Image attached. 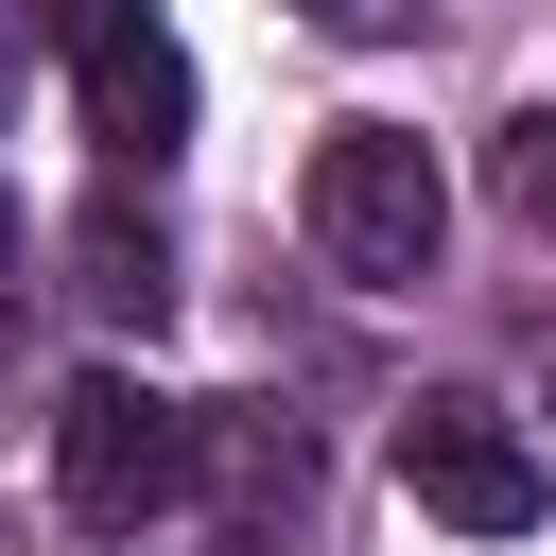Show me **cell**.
Segmentation results:
<instances>
[{"mask_svg": "<svg viewBox=\"0 0 556 556\" xmlns=\"http://www.w3.org/2000/svg\"><path fill=\"white\" fill-rule=\"evenodd\" d=\"M295 17H348V0H295Z\"/></svg>", "mask_w": 556, "mask_h": 556, "instance_id": "9", "label": "cell"}, {"mask_svg": "<svg viewBox=\"0 0 556 556\" xmlns=\"http://www.w3.org/2000/svg\"><path fill=\"white\" fill-rule=\"evenodd\" d=\"M70 295H87V313H139V330H156V313H174V243H156V226H139V208L104 191V208L70 226Z\"/></svg>", "mask_w": 556, "mask_h": 556, "instance_id": "5", "label": "cell"}, {"mask_svg": "<svg viewBox=\"0 0 556 556\" xmlns=\"http://www.w3.org/2000/svg\"><path fill=\"white\" fill-rule=\"evenodd\" d=\"M400 504H417V521H452V539H539V521H556V469L504 434V400L434 382V400L400 417Z\"/></svg>", "mask_w": 556, "mask_h": 556, "instance_id": "3", "label": "cell"}, {"mask_svg": "<svg viewBox=\"0 0 556 556\" xmlns=\"http://www.w3.org/2000/svg\"><path fill=\"white\" fill-rule=\"evenodd\" d=\"M295 226H313L330 278L400 295V278H434V243H452V174H434L417 122H330L313 174H295Z\"/></svg>", "mask_w": 556, "mask_h": 556, "instance_id": "1", "label": "cell"}, {"mask_svg": "<svg viewBox=\"0 0 556 556\" xmlns=\"http://www.w3.org/2000/svg\"><path fill=\"white\" fill-rule=\"evenodd\" d=\"M52 486H70V521H156V504H191V417L156 400V382H122V365H87L70 400H52Z\"/></svg>", "mask_w": 556, "mask_h": 556, "instance_id": "2", "label": "cell"}, {"mask_svg": "<svg viewBox=\"0 0 556 556\" xmlns=\"http://www.w3.org/2000/svg\"><path fill=\"white\" fill-rule=\"evenodd\" d=\"M0 87H17V0H0Z\"/></svg>", "mask_w": 556, "mask_h": 556, "instance_id": "7", "label": "cell"}, {"mask_svg": "<svg viewBox=\"0 0 556 556\" xmlns=\"http://www.w3.org/2000/svg\"><path fill=\"white\" fill-rule=\"evenodd\" d=\"M52 35H70L87 122H104L122 156H174V139H191V52L156 35V0H52Z\"/></svg>", "mask_w": 556, "mask_h": 556, "instance_id": "4", "label": "cell"}, {"mask_svg": "<svg viewBox=\"0 0 556 556\" xmlns=\"http://www.w3.org/2000/svg\"><path fill=\"white\" fill-rule=\"evenodd\" d=\"M486 174H504V208H521V226H556V104H521Z\"/></svg>", "mask_w": 556, "mask_h": 556, "instance_id": "6", "label": "cell"}, {"mask_svg": "<svg viewBox=\"0 0 556 556\" xmlns=\"http://www.w3.org/2000/svg\"><path fill=\"white\" fill-rule=\"evenodd\" d=\"M0 278H17V208H0Z\"/></svg>", "mask_w": 556, "mask_h": 556, "instance_id": "8", "label": "cell"}]
</instances>
